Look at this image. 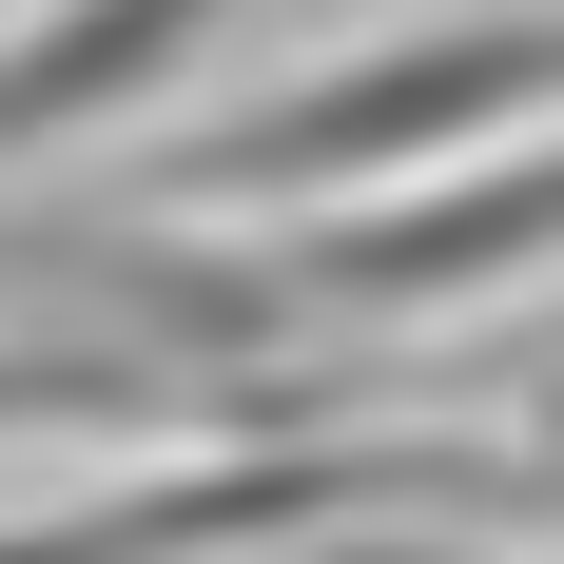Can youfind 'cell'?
I'll return each mask as SVG.
<instances>
[{
    "mask_svg": "<svg viewBox=\"0 0 564 564\" xmlns=\"http://www.w3.org/2000/svg\"><path fill=\"white\" fill-rule=\"evenodd\" d=\"M409 467H448V448H253V467L156 487V507H58L40 545H292V525H350L370 487H409Z\"/></svg>",
    "mask_w": 564,
    "mask_h": 564,
    "instance_id": "3957f363",
    "label": "cell"
},
{
    "mask_svg": "<svg viewBox=\"0 0 564 564\" xmlns=\"http://www.w3.org/2000/svg\"><path fill=\"white\" fill-rule=\"evenodd\" d=\"M487 137H545V40L525 20H467V40H370L332 78H292V98L215 117V137H175L156 195L195 215H292V195H370V175H448Z\"/></svg>",
    "mask_w": 564,
    "mask_h": 564,
    "instance_id": "6da1fadb",
    "label": "cell"
},
{
    "mask_svg": "<svg viewBox=\"0 0 564 564\" xmlns=\"http://www.w3.org/2000/svg\"><path fill=\"white\" fill-rule=\"evenodd\" d=\"M292 273L350 292V312H467V292L545 273V175L487 137V156H448V195H429V175H390V215H332Z\"/></svg>",
    "mask_w": 564,
    "mask_h": 564,
    "instance_id": "7a4b0ae2",
    "label": "cell"
},
{
    "mask_svg": "<svg viewBox=\"0 0 564 564\" xmlns=\"http://www.w3.org/2000/svg\"><path fill=\"white\" fill-rule=\"evenodd\" d=\"M215 20H234V0H40V20L0 40V156H40V137H78V117L156 98Z\"/></svg>",
    "mask_w": 564,
    "mask_h": 564,
    "instance_id": "277c9868",
    "label": "cell"
}]
</instances>
